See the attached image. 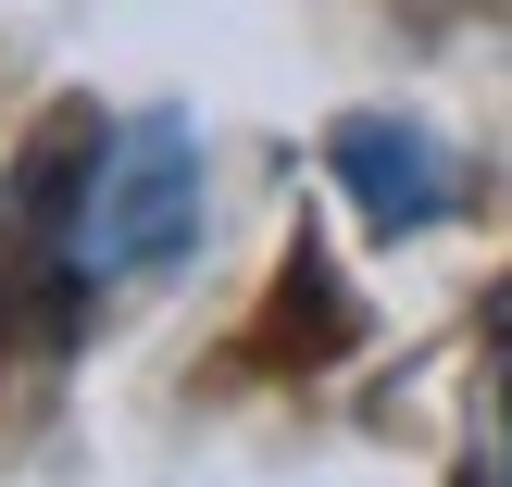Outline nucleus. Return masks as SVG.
<instances>
[{
  "label": "nucleus",
  "instance_id": "nucleus-2",
  "mask_svg": "<svg viewBox=\"0 0 512 487\" xmlns=\"http://www.w3.org/2000/svg\"><path fill=\"white\" fill-rule=\"evenodd\" d=\"M325 175H338V200L363 213V238H425V225L463 213V150L438 138V125L413 113H338L325 125Z\"/></svg>",
  "mask_w": 512,
  "mask_h": 487
},
{
  "label": "nucleus",
  "instance_id": "nucleus-1",
  "mask_svg": "<svg viewBox=\"0 0 512 487\" xmlns=\"http://www.w3.org/2000/svg\"><path fill=\"white\" fill-rule=\"evenodd\" d=\"M200 213H213L200 125L188 113H113L63 188V263H75V288H150V275H175L200 250Z\"/></svg>",
  "mask_w": 512,
  "mask_h": 487
},
{
  "label": "nucleus",
  "instance_id": "nucleus-3",
  "mask_svg": "<svg viewBox=\"0 0 512 487\" xmlns=\"http://www.w3.org/2000/svg\"><path fill=\"white\" fill-rule=\"evenodd\" d=\"M463 487H512V363H500V388H488V425H475Z\"/></svg>",
  "mask_w": 512,
  "mask_h": 487
}]
</instances>
